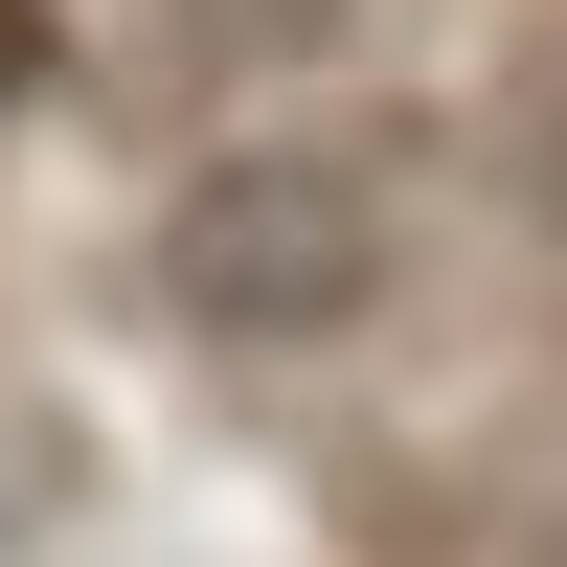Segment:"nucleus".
Instances as JSON below:
<instances>
[{"label":"nucleus","mask_w":567,"mask_h":567,"mask_svg":"<svg viewBox=\"0 0 567 567\" xmlns=\"http://www.w3.org/2000/svg\"><path fill=\"white\" fill-rule=\"evenodd\" d=\"M386 250H409L386 159H363V136H318V114H227L205 159L136 205V296H159L182 341H227V363H318V341H363V318H386Z\"/></svg>","instance_id":"1"},{"label":"nucleus","mask_w":567,"mask_h":567,"mask_svg":"<svg viewBox=\"0 0 567 567\" xmlns=\"http://www.w3.org/2000/svg\"><path fill=\"white\" fill-rule=\"evenodd\" d=\"M341 23L363 0H136V45H159L182 91H227V114H272L296 69H341Z\"/></svg>","instance_id":"2"}]
</instances>
